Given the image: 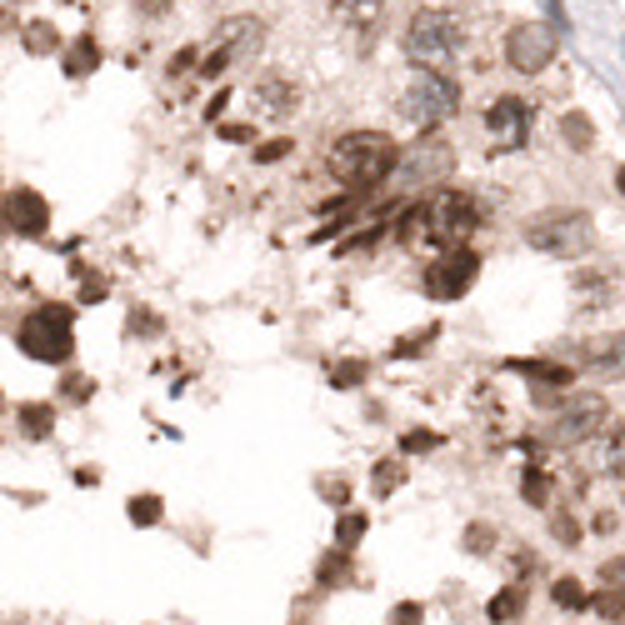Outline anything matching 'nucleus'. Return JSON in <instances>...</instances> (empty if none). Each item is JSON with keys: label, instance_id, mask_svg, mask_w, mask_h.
Instances as JSON below:
<instances>
[{"label": "nucleus", "instance_id": "obj_24", "mask_svg": "<svg viewBox=\"0 0 625 625\" xmlns=\"http://www.w3.org/2000/svg\"><path fill=\"white\" fill-rule=\"evenodd\" d=\"M361 535H366V516H361V510H355V516H341V526H335V545H341V551H355Z\"/></svg>", "mask_w": 625, "mask_h": 625}, {"label": "nucleus", "instance_id": "obj_15", "mask_svg": "<svg viewBox=\"0 0 625 625\" xmlns=\"http://www.w3.org/2000/svg\"><path fill=\"white\" fill-rule=\"evenodd\" d=\"M21 40H25V50H31V56H50V50L60 46V36H56V25H50V21L21 25Z\"/></svg>", "mask_w": 625, "mask_h": 625}, {"label": "nucleus", "instance_id": "obj_19", "mask_svg": "<svg viewBox=\"0 0 625 625\" xmlns=\"http://www.w3.org/2000/svg\"><path fill=\"white\" fill-rule=\"evenodd\" d=\"M485 615H491L496 625H510V621H516V615H520V586H506V590H500L496 601L485 605Z\"/></svg>", "mask_w": 625, "mask_h": 625}, {"label": "nucleus", "instance_id": "obj_1", "mask_svg": "<svg viewBox=\"0 0 625 625\" xmlns=\"http://www.w3.org/2000/svg\"><path fill=\"white\" fill-rule=\"evenodd\" d=\"M390 170H396V141L380 135V130H351L331 151V176L355 190L380 186Z\"/></svg>", "mask_w": 625, "mask_h": 625}, {"label": "nucleus", "instance_id": "obj_23", "mask_svg": "<svg viewBox=\"0 0 625 625\" xmlns=\"http://www.w3.org/2000/svg\"><path fill=\"white\" fill-rule=\"evenodd\" d=\"M520 496L531 500V506H551V481H545V471H526V481H520Z\"/></svg>", "mask_w": 625, "mask_h": 625}, {"label": "nucleus", "instance_id": "obj_25", "mask_svg": "<svg viewBox=\"0 0 625 625\" xmlns=\"http://www.w3.org/2000/svg\"><path fill=\"white\" fill-rule=\"evenodd\" d=\"M361 380H366V361H341V366H331V386L351 390V386H361Z\"/></svg>", "mask_w": 625, "mask_h": 625}, {"label": "nucleus", "instance_id": "obj_12", "mask_svg": "<svg viewBox=\"0 0 625 625\" xmlns=\"http://www.w3.org/2000/svg\"><path fill=\"white\" fill-rule=\"evenodd\" d=\"M586 366L595 376H611V380H625V331H611V335H595L586 345Z\"/></svg>", "mask_w": 625, "mask_h": 625}, {"label": "nucleus", "instance_id": "obj_26", "mask_svg": "<svg viewBox=\"0 0 625 625\" xmlns=\"http://www.w3.org/2000/svg\"><path fill=\"white\" fill-rule=\"evenodd\" d=\"M130 520H135V526H155V520H161V500H155V496H135V500H130Z\"/></svg>", "mask_w": 625, "mask_h": 625}, {"label": "nucleus", "instance_id": "obj_13", "mask_svg": "<svg viewBox=\"0 0 625 625\" xmlns=\"http://www.w3.org/2000/svg\"><path fill=\"white\" fill-rule=\"evenodd\" d=\"M331 15L351 31H376V21L386 15V0H331Z\"/></svg>", "mask_w": 625, "mask_h": 625}, {"label": "nucleus", "instance_id": "obj_8", "mask_svg": "<svg viewBox=\"0 0 625 625\" xmlns=\"http://www.w3.org/2000/svg\"><path fill=\"white\" fill-rule=\"evenodd\" d=\"M475 271H481V256L475 250H446L440 260L425 266V295L431 300H460V295L475 285Z\"/></svg>", "mask_w": 625, "mask_h": 625}, {"label": "nucleus", "instance_id": "obj_29", "mask_svg": "<svg viewBox=\"0 0 625 625\" xmlns=\"http://www.w3.org/2000/svg\"><path fill=\"white\" fill-rule=\"evenodd\" d=\"M345 555H351V551H335V555H326V561H320V586H331V580L345 576Z\"/></svg>", "mask_w": 625, "mask_h": 625}, {"label": "nucleus", "instance_id": "obj_3", "mask_svg": "<svg viewBox=\"0 0 625 625\" xmlns=\"http://www.w3.org/2000/svg\"><path fill=\"white\" fill-rule=\"evenodd\" d=\"M526 246L555 260H576L595 246V231H590L586 211H545L526 225Z\"/></svg>", "mask_w": 625, "mask_h": 625}, {"label": "nucleus", "instance_id": "obj_5", "mask_svg": "<svg viewBox=\"0 0 625 625\" xmlns=\"http://www.w3.org/2000/svg\"><path fill=\"white\" fill-rule=\"evenodd\" d=\"M405 50H411L415 66H425V71L440 75V66H450V60H456V50H460V21L450 11H421L411 21Z\"/></svg>", "mask_w": 625, "mask_h": 625}, {"label": "nucleus", "instance_id": "obj_36", "mask_svg": "<svg viewBox=\"0 0 625 625\" xmlns=\"http://www.w3.org/2000/svg\"><path fill=\"white\" fill-rule=\"evenodd\" d=\"M285 151H291V141H271V145H266V151H260V161H281Z\"/></svg>", "mask_w": 625, "mask_h": 625}, {"label": "nucleus", "instance_id": "obj_7", "mask_svg": "<svg viewBox=\"0 0 625 625\" xmlns=\"http://www.w3.org/2000/svg\"><path fill=\"white\" fill-rule=\"evenodd\" d=\"M611 405L601 396H570V405L551 421V440L555 446H586V440L605 436L611 431Z\"/></svg>", "mask_w": 625, "mask_h": 625}, {"label": "nucleus", "instance_id": "obj_16", "mask_svg": "<svg viewBox=\"0 0 625 625\" xmlns=\"http://www.w3.org/2000/svg\"><path fill=\"white\" fill-rule=\"evenodd\" d=\"M95 66H101V50H95V40H91V36H81L71 50H66V71H71L75 81H81V75H91Z\"/></svg>", "mask_w": 625, "mask_h": 625}, {"label": "nucleus", "instance_id": "obj_22", "mask_svg": "<svg viewBox=\"0 0 625 625\" xmlns=\"http://www.w3.org/2000/svg\"><path fill=\"white\" fill-rule=\"evenodd\" d=\"M595 615H605V621H615V625H625V590H615V586H605L601 595H595Z\"/></svg>", "mask_w": 625, "mask_h": 625}, {"label": "nucleus", "instance_id": "obj_33", "mask_svg": "<svg viewBox=\"0 0 625 625\" xmlns=\"http://www.w3.org/2000/svg\"><path fill=\"white\" fill-rule=\"evenodd\" d=\"M85 396H91V380H85V376L66 380V401H85Z\"/></svg>", "mask_w": 625, "mask_h": 625}, {"label": "nucleus", "instance_id": "obj_32", "mask_svg": "<svg viewBox=\"0 0 625 625\" xmlns=\"http://www.w3.org/2000/svg\"><path fill=\"white\" fill-rule=\"evenodd\" d=\"M605 586H615V590H625V555H615V561H605Z\"/></svg>", "mask_w": 625, "mask_h": 625}, {"label": "nucleus", "instance_id": "obj_14", "mask_svg": "<svg viewBox=\"0 0 625 625\" xmlns=\"http://www.w3.org/2000/svg\"><path fill=\"white\" fill-rule=\"evenodd\" d=\"M516 370L520 376H531L535 386H541V396L551 401V390H561V386H570V366H555V361H516Z\"/></svg>", "mask_w": 625, "mask_h": 625}, {"label": "nucleus", "instance_id": "obj_18", "mask_svg": "<svg viewBox=\"0 0 625 625\" xmlns=\"http://www.w3.org/2000/svg\"><path fill=\"white\" fill-rule=\"evenodd\" d=\"M561 130H566L570 151H590V145H595V126H590V116H580V110H570Z\"/></svg>", "mask_w": 625, "mask_h": 625}, {"label": "nucleus", "instance_id": "obj_17", "mask_svg": "<svg viewBox=\"0 0 625 625\" xmlns=\"http://www.w3.org/2000/svg\"><path fill=\"white\" fill-rule=\"evenodd\" d=\"M551 595H555V605H566V611H586V605L595 601V595H590V590L580 586L576 576H561V580H555Z\"/></svg>", "mask_w": 625, "mask_h": 625}, {"label": "nucleus", "instance_id": "obj_27", "mask_svg": "<svg viewBox=\"0 0 625 625\" xmlns=\"http://www.w3.org/2000/svg\"><path fill=\"white\" fill-rule=\"evenodd\" d=\"M401 475H405V465H396V460H380V471H376V491H380V496H390V491L401 485Z\"/></svg>", "mask_w": 625, "mask_h": 625}, {"label": "nucleus", "instance_id": "obj_37", "mask_svg": "<svg viewBox=\"0 0 625 625\" xmlns=\"http://www.w3.org/2000/svg\"><path fill=\"white\" fill-rule=\"evenodd\" d=\"M615 186H621V196H625V166H621V170H615Z\"/></svg>", "mask_w": 625, "mask_h": 625}, {"label": "nucleus", "instance_id": "obj_6", "mask_svg": "<svg viewBox=\"0 0 625 625\" xmlns=\"http://www.w3.org/2000/svg\"><path fill=\"white\" fill-rule=\"evenodd\" d=\"M401 110H405V120H411V126L436 130L440 120L456 116V85H450L446 75H436V71H421V75H415V85L405 91Z\"/></svg>", "mask_w": 625, "mask_h": 625}, {"label": "nucleus", "instance_id": "obj_9", "mask_svg": "<svg viewBox=\"0 0 625 625\" xmlns=\"http://www.w3.org/2000/svg\"><path fill=\"white\" fill-rule=\"evenodd\" d=\"M555 46H561L555 25L526 21V25H516V31L506 36V60L516 66L520 75H535V71H545V66L555 60Z\"/></svg>", "mask_w": 625, "mask_h": 625}, {"label": "nucleus", "instance_id": "obj_34", "mask_svg": "<svg viewBox=\"0 0 625 625\" xmlns=\"http://www.w3.org/2000/svg\"><path fill=\"white\" fill-rule=\"evenodd\" d=\"M431 335H436V331H421V335H415V341H401V345H396V355H421Z\"/></svg>", "mask_w": 625, "mask_h": 625}, {"label": "nucleus", "instance_id": "obj_31", "mask_svg": "<svg viewBox=\"0 0 625 625\" xmlns=\"http://www.w3.org/2000/svg\"><path fill=\"white\" fill-rule=\"evenodd\" d=\"M551 531H555V541H566V545H576V541H580L576 516H555V520H551Z\"/></svg>", "mask_w": 625, "mask_h": 625}, {"label": "nucleus", "instance_id": "obj_28", "mask_svg": "<svg viewBox=\"0 0 625 625\" xmlns=\"http://www.w3.org/2000/svg\"><path fill=\"white\" fill-rule=\"evenodd\" d=\"M491 545H496V531H485V526H471V531H465V551L471 555H485Z\"/></svg>", "mask_w": 625, "mask_h": 625}, {"label": "nucleus", "instance_id": "obj_20", "mask_svg": "<svg viewBox=\"0 0 625 625\" xmlns=\"http://www.w3.org/2000/svg\"><path fill=\"white\" fill-rule=\"evenodd\" d=\"M260 101H266V116H285V110H295V91L281 81L260 85Z\"/></svg>", "mask_w": 625, "mask_h": 625}, {"label": "nucleus", "instance_id": "obj_30", "mask_svg": "<svg viewBox=\"0 0 625 625\" xmlns=\"http://www.w3.org/2000/svg\"><path fill=\"white\" fill-rule=\"evenodd\" d=\"M421 621H425V605H415V601H401L390 611V625H421Z\"/></svg>", "mask_w": 625, "mask_h": 625}, {"label": "nucleus", "instance_id": "obj_11", "mask_svg": "<svg viewBox=\"0 0 625 625\" xmlns=\"http://www.w3.org/2000/svg\"><path fill=\"white\" fill-rule=\"evenodd\" d=\"M5 225H11L15 236H46V225H50L46 196L31 186H15L11 196H5Z\"/></svg>", "mask_w": 625, "mask_h": 625}, {"label": "nucleus", "instance_id": "obj_21", "mask_svg": "<svg viewBox=\"0 0 625 625\" xmlns=\"http://www.w3.org/2000/svg\"><path fill=\"white\" fill-rule=\"evenodd\" d=\"M21 425H25V436H50V425H56V411L50 405H21Z\"/></svg>", "mask_w": 625, "mask_h": 625}, {"label": "nucleus", "instance_id": "obj_35", "mask_svg": "<svg viewBox=\"0 0 625 625\" xmlns=\"http://www.w3.org/2000/svg\"><path fill=\"white\" fill-rule=\"evenodd\" d=\"M401 446H405V450H431V446H436V436H425V431H415V436H405Z\"/></svg>", "mask_w": 625, "mask_h": 625}, {"label": "nucleus", "instance_id": "obj_2", "mask_svg": "<svg viewBox=\"0 0 625 625\" xmlns=\"http://www.w3.org/2000/svg\"><path fill=\"white\" fill-rule=\"evenodd\" d=\"M415 225H421L415 236L436 240L440 250H465V240L481 231V205L465 190H440L425 211H415Z\"/></svg>", "mask_w": 625, "mask_h": 625}, {"label": "nucleus", "instance_id": "obj_10", "mask_svg": "<svg viewBox=\"0 0 625 625\" xmlns=\"http://www.w3.org/2000/svg\"><path fill=\"white\" fill-rule=\"evenodd\" d=\"M485 130H491V151H520L531 135V106L520 95H500L496 106L485 110Z\"/></svg>", "mask_w": 625, "mask_h": 625}, {"label": "nucleus", "instance_id": "obj_4", "mask_svg": "<svg viewBox=\"0 0 625 625\" xmlns=\"http://www.w3.org/2000/svg\"><path fill=\"white\" fill-rule=\"evenodd\" d=\"M15 341H21V351L31 355V361H46V366H60V361H71V351H75L71 310H66V306L31 310V316L21 320Z\"/></svg>", "mask_w": 625, "mask_h": 625}]
</instances>
